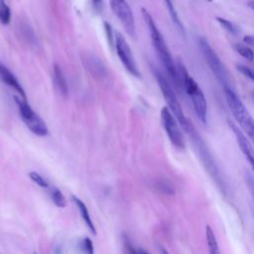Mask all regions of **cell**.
<instances>
[{
	"label": "cell",
	"instance_id": "1",
	"mask_svg": "<svg viewBox=\"0 0 254 254\" xmlns=\"http://www.w3.org/2000/svg\"><path fill=\"white\" fill-rule=\"evenodd\" d=\"M141 12H142V17L144 19V22L148 28L150 38L152 41V45L156 51L158 58L160 59L169 77L171 78L173 83L176 85V87L179 89L182 88L180 78H179L177 64L174 62V59L170 53V50L165 42V39H164L162 33L158 29L152 15L148 12V10L145 8H142Z\"/></svg>",
	"mask_w": 254,
	"mask_h": 254
},
{
	"label": "cell",
	"instance_id": "2",
	"mask_svg": "<svg viewBox=\"0 0 254 254\" xmlns=\"http://www.w3.org/2000/svg\"><path fill=\"white\" fill-rule=\"evenodd\" d=\"M179 78L181 82V86L185 89L186 93L190 96L192 106L194 109V112L197 116V118L203 123L206 124L207 122V103L205 96L200 89L197 82L194 80V78L190 75L188 69L184 65L182 62H178L177 64Z\"/></svg>",
	"mask_w": 254,
	"mask_h": 254
},
{
	"label": "cell",
	"instance_id": "3",
	"mask_svg": "<svg viewBox=\"0 0 254 254\" xmlns=\"http://www.w3.org/2000/svg\"><path fill=\"white\" fill-rule=\"evenodd\" d=\"M197 42L207 66L223 86V89H234V81L231 73L228 71L227 67L209 45L207 40L204 37H199Z\"/></svg>",
	"mask_w": 254,
	"mask_h": 254
},
{
	"label": "cell",
	"instance_id": "4",
	"mask_svg": "<svg viewBox=\"0 0 254 254\" xmlns=\"http://www.w3.org/2000/svg\"><path fill=\"white\" fill-rule=\"evenodd\" d=\"M186 133L188 134V136L190 138L194 150L197 154V156L199 157L200 162L202 163L203 167L205 168L206 172L208 173V175L210 176V178L212 179V181L216 184L217 188L222 191L225 192L226 191V188H225V184L224 181L220 175V172L212 158V156L210 155L209 151L207 150L204 142L202 141V139L200 138L199 134H197L195 128L193 125H191L187 131Z\"/></svg>",
	"mask_w": 254,
	"mask_h": 254
},
{
	"label": "cell",
	"instance_id": "5",
	"mask_svg": "<svg viewBox=\"0 0 254 254\" xmlns=\"http://www.w3.org/2000/svg\"><path fill=\"white\" fill-rule=\"evenodd\" d=\"M226 102L238 125L254 142V119L234 89H223Z\"/></svg>",
	"mask_w": 254,
	"mask_h": 254
},
{
	"label": "cell",
	"instance_id": "6",
	"mask_svg": "<svg viewBox=\"0 0 254 254\" xmlns=\"http://www.w3.org/2000/svg\"><path fill=\"white\" fill-rule=\"evenodd\" d=\"M153 73L157 79V82L160 86V89L162 91V94L167 102L168 108L170 109V111L173 113V115L175 116V118L178 120L179 124L181 125V127L185 130V132L192 125L191 122L186 117L183 108L177 98V95L172 87V85L170 84V82L166 79V77L156 68H153Z\"/></svg>",
	"mask_w": 254,
	"mask_h": 254
},
{
	"label": "cell",
	"instance_id": "7",
	"mask_svg": "<svg viewBox=\"0 0 254 254\" xmlns=\"http://www.w3.org/2000/svg\"><path fill=\"white\" fill-rule=\"evenodd\" d=\"M15 102L18 106L20 117L22 118L25 125L37 136H46L49 132L48 127L45 121L34 111L31 105L27 102L26 99L22 97L15 96Z\"/></svg>",
	"mask_w": 254,
	"mask_h": 254
},
{
	"label": "cell",
	"instance_id": "8",
	"mask_svg": "<svg viewBox=\"0 0 254 254\" xmlns=\"http://www.w3.org/2000/svg\"><path fill=\"white\" fill-rule=\"evenodd\" d=\"M161 120L173 146L179 150H184L186 147V142L181 125L167 106L163 107L161 110Z\"/></svg>",
	"mask_w": 254,
	"mask_h": 254
},
{
	"label": "cell",
	"instance_id": "9",
	"mask_svg": "<svg viewBox=\"0 0 254 254\" xmlns=\"http://www.w3.org/2000/svg\"><path fill=\"white\" fill-rule=\"evenodd\" d=\"M114 46H115L118 58L120 59L122 64L125 66V68L128 70V72L136 77H140L141 73L136 64L133 53H132L126 39L119 32H115Z\"/></svg>",
	"mask_w": 254,
	"mask_h": 254
},
{
	"label": "cell",
	"instance_id": "10",
	"mask_svg": "<svg viewBox=\"0 0 254 254\" xmlns=\"http://www.w3.org/2000/svg\"><path fill=\"white\" fill-rule=\"evenodd\" d=\"M110 7L114 15L119 19L121 24L123 25L125 31L128 35L134 37L135 36V20L133 16V12L128 5L127 1H120L115 3H110Z\"/></svg>",
	"mask_w": 254,
	"mask_h": 254
},
{
	"label": "cell",
	"instance_id": "11",
	"mask_svg": "<svg viewBox=\"0 0 254 254\" xmlns=\"http://www.w3.org/2000/svg\"><path fill=\"white\" fill-rule=\"evenodd\" d=\"M228 124L235 135L236 141L238 143V146H239L241 152L247 159V161L254 173V149L252 147V144L246 138V136L243 134V132L240 131V129H238V127L233 122H228Z\"/></svg>",
	"mask_w": 254,
	"mask_h": 254
},
{
	"label": "cell",
	"instance_id": "12",
	"mask_svg": "<svg viewBox=\"0 0 254 254\" xmlns=\"http://www.w3.org/2000/svg\"><path fill=\"white\" fill-rule=\"evenodd\" d=\"M81 62L85 68L93 75L98 78H103L107 75V69L104 64L96 56L92 54H82Z\"/></svg>",
	"mask_w": 254,
	"mask_h": 254
},
{
	"label": "cell",
	"instance_id": "13",
	"mask_svg": "<svg viewBox=\"0 0 254 254\" xmlns=\"http://www.w3.org/2000/svg\"><path fill=\"white\" fill-rule=\"evenodd\" d=\"M0 79L7 84L9 87H11L13 90H15L16 92L19 93L20 97L27 99L26 93L24 91V88L22 87V85L20 84L19 80L17 79V77L13 74V72L6 66L4 65L2 63H0Z\"/></svg>",
	"mask_w": 254,
	"mask_h": 254
},
{
	"label": "cell",
	"instance_id": "14",
	"mask_svg": "<svg viewBox=\"0 0 254 254\" xmlns=\"http://www.w3.org/2000/svg\"><path fill=\"white\" fill-rule=\"evenodd\" d=\"M53 80H54V84L57 87L58 91L63 96H66L68 93L67 82H66V79H65L63 69L61 68V66L58 64H55L54 67H53Z\"/></svg>",
	"mask_w": 254,
	"mask_h": 254
},
{
	"label": "cell",
	"instance_id": "15",
	"mask_svg": "<svg viewBox=\"0 0 254 254\" xmlns=\"http://www.w3.org/2000/svg\"><path fill=\"white\" fill-rule=\"evenodd\" d=\"M71 198H72V200L74 201V203L76 204V206H77V208H78V210H79V213H80V215H81V218H82L83 221L86 223L87 227L90 229V231H91L93 234H96L95 227H94V225H93V223H92V220H91V218H90L89 212H88V210H87V208H86L84 202L81 201L78 197H76V196H74V195L71 196Z\"/></svg>",
	"mask_w": 254,
	"mask_h": 254
},
{
	"label": "cell",
	"instance_id": "16",
	"mask_svg": "<svg viewBox=\"0 0 254 254\" xmlns=\"http://www.w3.org/2000/svg\"><path fill=\"white\" fill-rule=\"evenodd\" d=\"M205 238H206L208 253L209 254H220V250H219V246H218V242L216 240L215 234L209 225L205 226Z\"/></svg>",
	"mask_w": 254,
	"mask_h": 254
},
{
	"label": "cell",
	"instance_id": "17",
	"mask_svg": "<svg viewBox=\"0 0 254 254\" xmlns=\"http://www.w3.org/2000/svg\"><path fill=\"white\" fill-rule=\"evenodd\" d=\"M11 20V10L5 3V0H0V23L8 25Z\"/></svg>",
	"mask_w": 254,
	"mask_h": 254
},
{
	"label": "cell",
	"instance_id": "18",
	"mask_svg": "<svg viewBox=\"0 0 254 254\" xmlns=\"http://www.w3.org/2000/svg\"><path fill=\"white\" fill-rule=\"evenodd\" d=\"M164 1H165L166 5H167V8L169 10V14H170L173 22L175 23V25H177L179 27V29L181 31L184 32V26H183V24H182V22H181V20H180V18L178 16V13L176 12V9H175V7H174V5L172 3V0H164Z\"/></svg>",
	"mask_w": 254,
	"mask_h": 254
},
{
	"label": "cell",
	"instance_id": "19",
	"mask_svg": "<svg viewBox=\"0 0 254 254\" xmlns=\"http://www.w3.org/2000/svg\"><path fill=\"white\" fill-rule=\"evenodd\" d=\"M235 51L244 59L252 62L254 60V52L246 45L243 44H237L235 47Z\"/></svg>",
	"mask_w": 254,
	"mask_h": 254
},
{
	"label": "cell",
	"instance_id": "20",
	"mask_svg": "<svg viewBox=\"0 0 254 254\" xmlns=\"http://www.w3.org/2000/svg\"><path fill=\"white\" fill-rule=\"evenodd\" d=\"M51 196L52 199L54 201V203L59 206V207H64L65 206V198L63 194V192L57 189V188H53L51 190Z\"/></svg>",
	"mask_w": 254,
	"mask_h": 254
},
{
	"label": "cell",
	"instance_id": "21",
	"mask_svg": "<svg viewBox=\"0 0 254 254\" xmlns=\"http://www.w3.org/2000/svg\"><path fill=\"white\" fill-rule=\"evenodd\" d=\"M216 21L219 23V25L228 33L232 34V35H236L238 33V28L237 26H235L232 22H230L229 20H226L222 17H216L215 18Z\"/></svg>",
	"mask_w": 254,
	"mask_h": 254
},
{
	"label": "cell",
	"instance_id": "22",
	"mask_svg": "<svg viewBox=\"0 0 254 254\" xmlns=\"http://www.w3.org/2000/svg\"><path fill=\"white\" fill-rule=\"evenodd\" d=\"M79 248H80L81 252L84 253V254H93V252H94V250H93V242L88 237H84L83 239L80 240Z\"/></svg>",
	"mask_w": 254,
	"mask_h": 254
},
{
	"label": "cell",
	"instance_id": "23",
	"mask_svg": "<svg viewBox=\"0 0 254 254\" xmlns=\"http://www.w3.org/2000/svg\"><path fill=\"white\" fill-rule=\"evenodd\" d=\"M29 177H30V179L33 181V182H35L37 185H39L40 187H42V188H48L49 187V183L40 175V174H38V173H36V172H31L30 174H29Z\"/></svg>",
	"mask_w": 254,
	"mask_h": 254
},
{
	"label": "cell",
	"instance_id": "24",
	"mask_svg": "<svg viewBox=\"0 0 254 254\" xmlns=\"http://www.w3.org/2000/svg\"><path fill=\"white\" fill-rule=\"evenodd\" d=\"M236 68L239 72H241L244 76L250 78L254 81V68H251L249 66H246L244 64H236Z\"/></svg>",
	"mask_w": 254,
	"mask_h": 254
},
{
	"label": "cell",
	"instance_id": "25",
	"mask_svg": "<svg viewBox=\"0 0 254 254\" xmlns=\"http://www.w3.org/2000/svg\"><path fill=\"white\" fill-rule=\"evenodd\" d=\"M245 181H246V185H247V188L252 195V197L254 198V178L251 174L247 173L246 176H245Z\"/></svg>",
	"mask_w": 254,
	"mask_h": 254
},
{
	"label": "cell",
	"instance_id": "26",
	"mask_svg": "<svg viewBox=\"0 0 254 254\" xmlns=\"http://www.w3.org/2000/svg\"><path fill=\"white\" fill-rule=\"evenodd\" d=\"M104 25V29H105V32H106V36L108 38V42H109V45H113V41L115 39V36H113V30L110 26V24L108 22H104L103 23Z\"/></svg>",
	"mask_w": 254,
	"mask_h": 254
},
{
	"label": "cell",
	"instance_id": "27",
	"mask_svg": "<svg viewBox=\"0 0 254 254\" xmlns=\"http://www.w3.org/2000/svg\"><path fill=\"white\" fill-rule=\"evenodd\" d=\"M243 42L246 46H254V36H245L243 38Z\"/></svg>",
	"mask_w": 254,
	"mask_h": 254
},
{
	"label": "cell",
	"instance_id": "28",
	"mask_svg": "<svg viewBox=\"0 0 254 254\" xmlns=\"http://www.w3.org/2000/svg\"><path fill=\"white\" fill-rule=\"evenodd\" d=\"M92 4L96 9H98L102 4V0H92Z\"/></svg>",
	"mask_w": 254,
	"mask_h": 254
},
{
	"label": "cell",
	"instance_id": "29",
	"mask_svg": "<svg viewBox=\"0 0 254 254\" xmlns=\"http://www.w3.org/2000/svg\"><path fill=\"white\" fill-rule=\"evenodd\" d=\"M247 6L251 9V10H253L254 11V0H249V1H247Z\"/></svg>",
	"mask_w": 254,
	"mask_h": 254
},
{
	"label": "cell",
	"instance_id": "30",
	"mask_svg": "<svg viewBox=\"0 0 254 254\" xmlns=\"http://www.w3.org/2000/svg\"><path fill=\"white\" fill-rule=\"evenodd\" d=\"M55 254H64L63 253V248L62 246H57L56 250H55Z\"/></svg>",
	"mask_w": 254,
	"mask_h": 254
},
{
	"label": "cell",
	"instance_id": "31",
	"mask_svg": "<svg viewBox=\"0 0 254 254\" xmlns=\"http://www.w3.org/2000/svg\"><path fill=\"white\" fill-rule=\"evenodd\" d=\"M160 250H161V254H170V253H169L165 248H163V247H161Z\"/></svg>",
	"mask_w": 254,
	"mask_h": 254
},
{
	"label": "cell",
	"instance_id": "32",
	"mask_svg": "<svg viewBox=\"0 0 254 254\" xmlns=\"http://www.w3.org/2000/svg\"><path fill=\"white\" fill-rule=\"evenodd\" d=\"M120 1H124V0H109V3H115V2H120Z\"/></svg>",
	"mask_w": 254,
	"mask_h": 254
},
{
	"label": "cell",
	"instance_id": "33",
	"mask_svg": "<svg viewBox=\"0 0 254 254\" xmlns=\"http://www.w3.org/2000/svg\"><path fill=\"white\" fill-rule=\"evenodd\" d=\"M208 1H211V0H208Z\"/></svg>",
	"mask_w": 254,
	"mask_h": 254
}]
</instances>
